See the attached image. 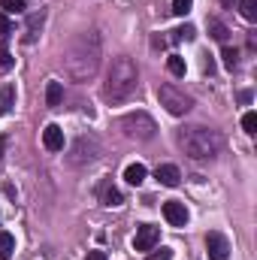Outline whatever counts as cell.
Segmentation results:
<instances>
[{
    "label": "cell",
    "instance_id": "1",
    "mask_svg": "<svg viewBox=\"0 0 257 260\" xmlns=\"http://www.w3.org/2000/svg\"><path fill=\"white\" fill-rule=\"evenodd\" d=\"M64 64H67V73L76 82H88L100 67V37L97 34L76 37L70 43V49L64 52Z\"/></svg>",
    "mask_w": 257,
    "mask_h": 260
},
{
    "label": "cell",
    "instance_id": "2",
    "mask_svg": "<svg viewBox=\"0 0 257 260\" xmlns=\"http://www.w3.org/2000/svg\"><path fill=\"white\" fill-rule=\"evenodd\" d=\"M136 85H139L136 64H133L130 58L121 55V58H115V61L109 64L106 82H103V100H106V103H112V106H118V103H124V100L133 97Z\"/></svg>",
    "mask_w": 257,
    "mask_h": 260
},
{
    "label": "cell",
    "instance_id": "3",
    "mask_svg": "<svg viewBox=\"0 0 257 260\" xmlns=\"http://www.w3.org/2000/svg\"><path fill=\"white\" fill-rule=\"evenodd\" d=\"M179 145H182V151H185L188 157H194V160H209V157H215V154L221 151L224 139H221L218 130L194 124V127H185L179 133Z\"/></svg>",
    "mask_w": 257,
    "mask_h": 260
},
{
    "label": "cell",
    "instance_id": "4",
    "mask_svg": "<svg viewBox=\"0 0 257 260\" xmlns=\"http://www.w3.org/2000/svg\"><path fill=\"white\" fill-rule=\"evenodd\" d=\"M121 130L127 133L130 139L148 142V139H154V133H157V124H154V118H151L148 112H127V115L121 118Z\"/></svg>",
    "mask_w": 257,
    "mask_h": 260
},
{
    "label": "cell",
    "instance_id": "5",
    "mask_svg": "<svg viewBox=\"0 0 257 260\" xmlns=\"http://www.w3.org/2000/svg\"><path fill=\"white\" fill-rule=\"evenodd\" d=\"M157 100H160V106H164L170 115H185V112H191V106H194L191 94H185V91L176 88V85H160V88H157Z\"/></svg>",
    "mask_w": 257,
    "mask_h": 260
},
{
    "label": "cell",
    "instance_id": "6",
    "mask_svg": "<svg viewBox=\"0 0 257 260\" xmlns=\"http://www.w3.org/2000/svg\"><path fill=\"white\" fill-rule=\"evenodd\" d=\"M157 242H160V230L154 224H139L136 227V236H133V248L136 251H151Z\"/></svg>",
    "mask_w": 257,
    "mask_h": 260
},
{
    "label": "cell",
    "instance_id": "7",
    "mask_svg": "<svg viewBox=\"0 0 257 260\" xmlns=\"http://www.w3.org/2000/svg\"><path fill=\"white\" fill-rule=\"evenodd\" d=\"M206 251H209V260H227L230 257V242L224 233H209L206 236Z\"/></svg>",
    "mask_w": 257,
    "mask_h": 260
},
{
    "label": "cell",
    "instance_id": "8",
    "mask_svg": "<svg viewBox=\"0 0 257 260\" xmlns=\"http://www.w3.org/2000/svg\"><path fill=\"white\" fill-rule=\"evenodd\" d=\"M164 218H167L173 227H185V224H188V209H185V203L167 200V203H164Z\"/></svg>",
    "mask_w": 257,
    "mask_h": 260
},
{
    "label": "cell",
    "instance_id": "9",
    "mask_svg": "<svg viewBox=\"0 0 257 260\" xmlns=\"http://www.w3.org/2000/svg\"><path fill=\"white\" fill-rule=\"evenodd\" d=\"M154 179H157L164 188H176V185L182 182V173H179V167H173V164H164V167H157Z\"/></svg>",
    "mask_w": 257,
    "mask_h": 260
},
{
    "label": "cell",
    "instance_id": "10",
    "mask_svg": "<svg viewBox=\"0 0 257 260\" xmlns=\"http://www.w3.org/2000/svg\"><path fill=\"white\" fill-rule=\"evenodd\" d=\"M43 145L49 151H61L64 148V130L58 127V124H49V127L43 130Z\"/></svg>",
    "mask_w": 257,
    "mask_h": 260
},
{
    "label": "cell",
    "instance_id": "11",
    "mask_svg": "<svg viewBox=\"0 0 257 260\" xmlns=\"http://www.w3.org/2000/svg\"><path fill=\"white\" fill-rule=\"evenodd\" d=\"M100 200H103V206H121V203H124L121 191H118V188H112L109 182H106V185H100Z\"/></svg>",
    "mask_w": 257,
    "mask_h": 260
},
{
    "label": "cell",
    "instance_id": "12",
    "mask_svg": "<svg viewBox=\"0 0 257 260\" xmlns=\"http://www.w3.org/2000/svg\"><path fill=\"white\" fill-rule=\"evenodd\" d=\"M145 176H148V170H145L142 164H130L127 170H124V182H127V185H142Z\"/></svg>",
    "mask_w": 257,
    "mask_h": 260
},
{
    "label": "cell",
    "instance_id": "13",
    "mask_svg": "<svg viewBox=\"0 0 257 260\" xmlns=\"http://www.w3.org/2000/svg\"><path fill=\"white\" fill-rule=\"evenodd\" d=\"M61 100H64V88H61V82H49V85H46V103L55 109V106H61Z\"/></svg>",
    "mask_w": 257,
    "mask_h": 260
},
{
    "label": "cell",
    "instance_id": "14",
    "mask_svg": "<svg viewBox=\"0 0 257 260\" xmlns=\"http://www.w3.org/2000/svg\"><path fill=\"white\" fill-rule=\"evenodd\" d=\"M12 106H15V85H3V91H0V112L9 115Z\"/></svg>",
    "mask_w": 257,
    "mask_h": 260
},
{
    "label": "cell",
    "instance_id": "15",
    "mask_svg": "<svg viewBox=\"0 0 257 260\" xmlns=\"http://www.w3.org/2000/svg\"><path fill=\"white\" fill-rule=\"evenodd\" d=\"M12 251H15V239H12V233L0 230V260H9L12 257Z\"/></svg>",
    "mask_w": 257,
    "mask_h": 260
},
{
    "label": "cell",
    "instance_id": "16",
    "mask_svg": "<svg viewBox=\"0 0 257 260\" xmlns=\"http://www.w3.org/2000/svg\"><path fill=\"white\" fill-rule=\"evenodd\" d=\"M167 70H170L173 76H185L188 64H185V58H179V55H170V58H167Z\"/></svg>",
    "mask_w": 257,
    "mask_h": 260
},
{
    "label": "cell",
    "instance_id": "17",
    "mask_svg": "<svg viewBox=\"0 0 257 260\" xmlns=\"http://www.w3.org/2000/svg\"><path fill=\"white\" fill-rule=\"evenodd\" d=\"M239 12L245 21H257V0H239Z\"/></svg>",
    "mask_w": 257,
    "mask_h": 260
},
{
    "label": "cell",
    "instance_id": "18",
    "mask_svg": "<svg viewBox=\"0 0 257 260\" xmlns=\"http://www.w3.org/2000/svg\"><path fill=\"white\" fill-rule=\"evenodd\" d=\"M173 34H176V37H173L176 43H182V40H185V43H191L194 37H197V27H194V24H182V27H179V30H173Z\"/></svg>",
    "mask_w": 257,
    "mask_h": 260
},
{
    "label": "cell",
    "instance_id": "19",
    "mask_svg": "<svg viewBox=\"0 0 257 260\" xmlns=\"http://www.w3.org/2000/svg\"><path fill=\"white\" fill-rule=\"evenodd\" d=\"M0 6H3L6 15H12V12H24L27 9V0H0Z\"/></svg>",
    "mask_w": 257,
    "mask_h": 260
},
{
    "label": "cell",
    "instance_id": "20",
    "mask_svg": "<svg viewBox=\"0 0 257 260\" xmlns=\"http://www.w3.org/2000/svg\"><path fill=\"white\" fill-rule=\"evenodd\" d=\"M209 30H212V37H215L218 43H224V40H227V34H230V30H227L218 18H212V21H209Z\"/></svg>",
    "mask_w": 257,
    "mask_h": 260
},
{
    "label": "cell",
    "instance_id": "21",
    "mask_svg": "<svg viewBox=\"0 0 257 260\" xmlns=\"http://www.w3.org/2000/svg\"><path fill=\"white\" fill-rule=\"evenodd\" d=\"M242 130H245L248 136L257 133V112H245V115H242Z\"/></svg>",
    "mask_w": 257,
    "mask_h": 260
},
{
    "label": "cell",
    "instance_id": "22",
    "mask_svg": "<svg viewBox=\"0 0 257 260\" xmlns=\"http://www.w3.org/2000/svg\"><path fill=\"white\" fill-rule=\"evenodd\" d=\"M221 58H224V67H227V70H233V67H236V58H239V55H236V49H230V46H224V52H221Z\"/></svg>",
    "mask_w": 257,
    "mask_h": 260
},
{
    "label": "cell",
    "instance_id": "23",
    "mask_svg": "<svg viewBox=\"0 0 257 260\" xmlns=\"http://www.w3.org/2000/svg\"><path fill=\"white\" fill-rule=\"evenodd\" d=\"M194 6V0H173V12L176 15H188Z\"/></svg>",
    "mask_w": 257,
    "mask_h": 260
},
{
    "label": "cell",
    "instance_id": "24",
    "mask_svg": "<svg viewBox=\"0 0 257 260\" xmlns=\"http://www.w3.org/2000/svg\"><path fill=\"white\" fill-rule=\"evenodd\" d=\"M0 70H3V73H9V70H12V55H9L6 49H0Z\"/></svg>",
    "mask_w": 257,
    "mask_h": 260
},
{
    "label": "cell",
    "instance_id": "25",
    "mask_svg": "<svg viewBox=\"0 0 257 260\" xmlns=\"http://www.w3.org/2000/svg\"><path fill=\"white\" fill-rule=\"evenodd\" d=\"M6 34H12V21L6 12H0V37H6Z\"/></svg>",
    "mask_w": 257,
    "mask_h": 260
},
{
    "label": "cell",
    "instance_id": "26",
    "mask_svg": "<svg viewBox=\"0 0 257 260\" xmlns=\"http://www.w3.org/2000/svg\"><path fill=\"white\" fill-rule=\"evenodd\" d=\"M148 260H173V251H170V248H160V251H154V248H151Z\"/></svg>",
    "mask_w": 257,
    "mask_h": 260
},
{
    "label": "cell",
    "instance_id": "27",
    "mask_svg": "<svg viewBox=\"0 0 257 260\" xmlns=\"http://www.w3.org/2000/svg\"><path fill=\"white\" fill-rule=\"evenodd\" d=\"M85 260H106V251H88Z\"/></svg>",
    "mask_w": 257,
    "mask_h": 260
},
{
    "label": "cell",
    "instance_id": "28",
    "mask_svg": "<svg viewBox=\"0 0 257 260\" xmlns=\"http://www.w3.org/2000/svg\"><path fill=\"white\" fill-rule=\"evenodd\" d=\"M6 142H9V136H6V133H0V160H3V151H6Z\"/></svg>",
    "mask_w": 257,
    "mask_h": 260
}]
</instances>
